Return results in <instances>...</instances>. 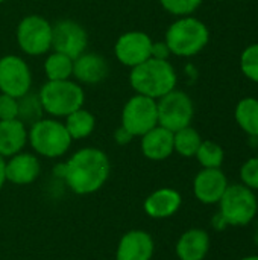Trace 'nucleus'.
<instances>
[{"mask_svg": "<svg viewBox=\"0 0 258 260\" xmlns=\"http://www.w3.org/2000/svg\"><path fill=\"white\" fill-rule=\"evenodd\" d=\"M111 174L108 155L97 148H82L65 163L55 168V175L62 178L68 189L78 195H90L103 187Z\"/></svg>", "mask_w": 258, "mask_h": 260, "instance_id": "nucleus-1", "label": "nucleus"}, {"mask_svg": "<svg viewBox=\"0 0 258 260\" xmlns=\"http://www.w3.org/2000/svg\"><path fill=\"white\" fill-rule=\"evenodd\" d=\"M178 75L169 59L149 58L131 69L129 85L137 94L160 99L176 88Z\"/></svg>", "mask_w": 258, "mask_h": 260, "instance_id": "nucleus-2", "label": "nucleus"}, {"mask_svg": "<svg viewBox=\"0 0 258 260\" xmlns=\"http://www.w3.org/2000/svg\"><path fill=\"white\" fill-rule=\"evenodd\" d=\"M210 40L208 27L204 21L193 15L179 17L166 30V44L172 55L195 56L205 49Z\"/></svg>", "mask_w": 258, "mask_h": 260, "instance_id": "nucleus-3", "label": "nucleus"}, {"mask_svg": "<svg viewBox=\"0 0 258 260\" xmlns=\"http://www.w3.org/2000/svg\"><path fill=\"white\" fill-rule=\"evenodd\" d=\"M44 114L59 119L79 110L85 104L84 88L71 81H46L38 91Z\"/></svg>", "mask_w": 258, "mask_h": 260, "instance_id": "nucleus-4", "label": "nucleus"}, {"mask_svg": "<svg viewBox=\"0 0 258 260\" xmlns=\"http://www.w3.org/2000/svg\"><path fill=\"white\" fill-rule=\"evenodd\" d=\"M27 142L32 149L46 158H59L71 146L73 140L64 122L55 117H43L27 129Z\"/></svg>", "mask_w": 258, "mask_h": 260, "instance_id": "nucleus-5", "label": "nucleus"}, {"mask_svg": "<svg viewBox=\"0 0 258 260\" xmlns=\"http://www.w3.org/2000/svg\"><path fill=\"white\" fill-rule=\"evenodd\" d=\"M219 204V215L227 225L245 227L257 215L258 201L252 189L245 184H228Z\"/></svg>", "mask_w": 258, "mask_h": 260, "instance_id": "nucleus-6", "label": "nucleus"}, {"mask_svg": "<svg viewBox=\"0 0 258 260\" xmlns=\"http://www.w3.org/2000/svg\"><path fill=\"white\" fill-rule=\"evenodd\" d=\"M15 40L23 53L29 56L44 55L52 49V24L41 15H26L17 24Z\"/></svg>", "mask_w": 258, "mask_h": 260, "instance_id": "nucleus-7", "label": "nucleus"}, {"mask_svg": "<svg viewBox=\"0 0 258 260\" xmlns=\"http://www.w3.org/2000/svg\"><path fill=\"white\" fill-rule=\"evenodd\" d=\"M158 125L176 133L186 126H190L195 114L193 101L190 96L181 90H172L163 98L157 99Z\"/></svg>", "mask_w": 258, "mask_h": 260, "instance_id": "nucleus-8", "label": "nucleus"}, {"mask_svg": "<svg viewBox=\"0 0 258 260\" xmlns=\"http://www.w3.org/2000/svg\"><path fill=\"white\" fill-rule=\"evenodd\" d=\"M158 125L157 101L143 94H134L122 110V126L134 137H141Z\"/></svg>", "mask_w": 258, "mask_h": 260, "instance_id": "nucleus-9", "label": "nucleus"}, {"mask_svg": "<svg viewBox=\"0 0 258 260\" xmlns=\"http://www.w3.org/2000/svg\"><path fill=\"white\" fill-rule=\"evenodd\" d=\"M32 88V72L27 62L17 55L0 58V93L21 98Z\"/></svg>", "mask_w": 258, "mask_h": 260, "instance_id": "nucleus-10", "label": "nucleus"}, {"mask_svg": "<svg viewBox=\"0 0 258 260\" xmlns=\"http://www.w3.org/2000/svg\"><path fill=\"white\" fill-rule=\"evenodd\" d=\"M88 34L82 24L75 20L64 18L52 24V49L61 52L71 59L87 50Z\"/></svg>", "mask_w": 258, "mask_h": 260, "instance_id": "nucleus-11", "label": "nucleus"}, {"mask_svg": "<svg viewBox=\"0 0 258 260\" xmlns=\"http://www.w3.org/2000/svg\"><path fill=\"white\" fill-rule=\"evenodd\" d=\"M152 43L154 40L146 32L141 30L125 32L117 38L114 44L116 59L120 64L132 69L151 58Z\"/></svg>", "mask_w": 258, "mask_h": 260, "instance_id": "nucleus-12", "label": "nucleus"}, {"mask_svg": "<svg viewBox=\"0 0 258 260\" xmlns=\"http://www.w3.org/2000/svg\"><path fill=\"white\" fill-rule=\"evenodd\" d=\"M109 73L108 61L94 52H84L73 59V78L79 84L96 85L106 79Z\"/></svg>", "mask_w": 258, "mask_h": 260, "instance_id": "nucleus-13", "label": "nucleus"}, {"mask_svg": "<svg viewBox=\"0 0 258 260\" xmlns=\"http://www.w3.org/2000/svg\"><path fill=\"white\" fill-rule=\"evenodd\" d=\"M228 187V180L220 169H202L193 181V192L202 204H217Z\"/></svg>", "mask_w": 258, "mask_h": 260, "instance_id": "nucleus-14", "label": "nucleus"}, {"mask_svg": "<svg viewBox=\"0 0 258 260\" xmlns=\"http://www.w3.org/2000/svg\"><path fill=\"white\" fill-rule=\"evenodd\" d=\"M154 250L155 244L148 232L131 230L119 241L116 260H151Z\"/></svg>", "mask_w": 258, "mask_h": 260, "instance_id": "nucleus-15", "label": "nucleus"}, {"mask_svg": "<svg viewBox=\"0 0 258 260\" xmlns=\"http://www.w3.org/2000/svg\"><path fill=\"white\" fill-rule=\"evenodd\" d=\"M41 171L40 160L35 154L30 152H18L6 161V181L17 184V186H26L33 183Z\"/></svg>", "mask_w": 258, "mask_h": 260, "instance_id": "nucleus-16", "label": "nucleus"}, {"mask_svg": "<svg viewBox=\"0 0 258 260\" xmlns=\"http://www.w3.org/2000/svg\"><path fill=\"white\" fill-rule=\"evenodd\" d=\"M182 204L181 193L170 187H163L152 192L143 204L148 216L154 219H166L173 216Z\"/></svg>", "mask_w": 258, "mask_h": 260, "instance_id": "nucleus-17", "label": "nucleus"}, {"mask_svg": "<svg viewBox=\"0 0 258 260\" xmlns=\"http://www.w3.org/2000/svg\"><path fill=\"white\" fill-rule=\"evenodd\" d=\"M141 152L152 161H161L169 158L173 151V133L157 125L151 131L141 136Z\"/></svg>", "mask_w": 258, "mask_h": 260, "instance_id": "nucleus-18", "label": "nucleus"}, {"mask_svg": "<svg viewBox=\"0 0 258 260\" xmlns=\"http://www.w3.org/2000/svg\"><path fill=\"white\" fill-rule=\"evenodd\" d=\"M208 251L210 236L201 229L187 230L176 242V256L179 260H204Z\"/></svg>", "mask_w": 258, "mask_h": 260, "instance_id": "nucleus-19", "label": "nucleus"}, {"mask_svg": "<svg viewBox=\"0 0 258 260\" xmlns=\"http://www.w3.org/2000/svg\"><path fill=\"white\" fill-rule=\"evenodd\" d=\"M27 143V126L18 119L0 120V155L9 158L23 151Z\"/></svg>", "mask_w": 258, "mask_h": 260, "instance_id": "nucleus-20", "label": "nucleus"}, {"mask_svg": "<svg viewBox=\"0 0 258 260\" xmlns=\"http://www.w3.org/2000/svg\"><path fill=\"white\" fill-rule=\"evenodd\" d=\"M65 129L70 134L71 140H82L93 134L96 128V117L91 111L85 110L84 107L70 113L67 117H64Z\"/></svg>", "mask_w": 258, "mask_h": 260, "instance_id": "nucleus-21", "label": "nucleus"}, {"mask_svg": "<svg viewBox=\"0 0 258 260\" xmlns=\"http://www.w3.org/2000/svg\"><path fill=\"white\" fill-rule=\"evenodd\" d=\"M237 125L251 137H258V99L243 98L236 107Z\"/></svg>", "mask_w": 258, "mask_h": 260, "instance_id": "nucleus-22", "label": "nucleus"}, {"mask_svg": "<svg viewBox=\"0 0 258 260\" xmlns=\"http://www.w3.org/2000/svg\"><path fill=\"white\" fill-rule=\"evenodd\" d=\"M44 75L47 81H65L73 76V59L61 52H50L44 61Z\"/></svg>", "mask_w": 258, "mask_h": 260, "instance_id": "nucleus-23", "label": "nucleus"}, {"mask_svg": "<svg viewBox=\"0 0 258 260\" xmlns=\"http://www.w3.org/2000/svg\"><path fill=\"white\" fill-rule=\"evenodd\" d=\"M201 143H202V139L199 133L192 126H186L173 133V151L182 157H187V158L195 157Z\"/></svg>", "mask_w": 258, "mask_h": 260, "instance_id": "nucleus-24", "label": "nucleus"}, {"mask_svg": "<svg viewBox=\"0 0 258 260\" xmlns=\"http://www.w3.org/2000/svg\"><path fill=\"white\" fill-rule=\"evenodd\" d=\"M43 116H44V110H43L38 93L29 91L24 96L18 98V116H17V119L20 122H23L26 126L33 125L35 122L43 119Z\"/></svg>", "mask_w": 258, "mask_h": 260, "instance_id": "nucleus-25", "label": "nucleus"}, {"mask_svg": "<svg viewBox=\"0 0 258 260\" xmlns=\"http://www.w3.org/2000/svg\"><path fill=\"white\" fill-rule=\"evenodd\" d=\"M195 157L198 158L199 165L204 169H220L224 158H225V152H224L222 146L217 145L216 142L202 140Z\"/></svg>", "mask_w": 258, "mask_h": 260, "instance_id": "nucleus-26", "label": "nucleus"}, {"mask_svg": "<svg viewBox=\"0 0 258 260\" xmlns=\"http://www.w3.org/2000/svg\"><path fill=\"white\" fill-rule=\"evenodd\" d=\"M240 69L248 79L258 82V43L248 46L242 52Z\"/></svg>", "mask_w": 258, "mask_h": 260, "instance_id": "nucleus-27", "label": "nucleus"}, {"mask_svg": "<svg viewBox=\"0 0 258 260\" xmlns=\"http://www.w3.org/2000/svg\"><path fill=\"white\" fill-rule=\"evenodd\" d=\"M201 3L202 0H160L163 9L176 17L192 15L201 6Z\"/></svg>", "mask_w": 258, "mask_h": 260, "instance_id": "nucleus-28", "label": "nucleus"}, {"mask_svg": "<svg viewBox=\"0 0 258 260\" xmlns=\"http://www.w3.org/2000/svg\"><path fill=\"white\" fill-rule=\"evenodd\" d=\"M240 178L246 187L258 190V157L249 158L243 163L240 169Z\"/></svg>", "mask_w": 258, "mask_h": 260, "instance_id": "nucleus-29", "label": "nucleus"}, {"mask_svg": "<svg viewBox=\"0 0 258 260\" xmlns=\"http://www.w3.org/2000/svg\"><path fill=\"white\" fill-rule=\"evenodd\" d=\"M18 116V99L0 93V120H12Z\"/></svg>", "mask_w": 258, "mask_h": 260, "instance_id": "nucleus-30", "label": "nucleus"}, {"mask_svg": "<svg viewBox=\"0 0 258 260\" xmlns=\"http://www.w3.org/2000/svg\"><path fill=\"white\" fill-rule=\"evenodd\" d=\"M170 50L166 44V41H154L152 43V52H151V58H157V59H169L170 56Z\"/></svg>", "mask_w": 258, "mask_h": 260, "instance_id": "nucleus-31", "label": "nucleus"}, {"mask_svg": "<svg viewBox=\"0 0 258 260\" xmlns=\"http://www.w3.org/2000/svg\"><path fill=\"white\" fill-rule=\"evenodd\" d=\"M134 139V136L126 129V128H123L122 125L116 129V133H114V140H116V143L117 145H128L131 140Z\"/></svg>", "mask_w": 258, "mask_h": 260, "instance_id": "nucleus-32", "label": "nucleus"}, {"mask_svg": "<svg viewBox=\"0 0 258 260\" xmlns=\"http://www.w3.org/2000/svg\"><path fill=\"white\" fill-rule=\"evenodd\" d=\"M5 183H6V161L0 155V190L3 189Z\"/></svg>", "mask_w": 258, "mask_h": 260, "instance_id": "nucleus-33", "label": "nucleus"}, {"mask_svg": "<svg viewBox=\"0 0 258 260\" xmlns=\"http://www.w3.org/2000/svg\"><path fill=\"white\" fill-rule=\"evenodd\" d=\"M242 260H258V256H248V257H243Z\"/></svg>", "mask_w": 258, "mask_h": 260, "instance_id": "nucleus-34", "label": "nucleus"}, {"mask_svg": "<svg viewBox=\"0 0 258 260\" xmlns=\"http://www.w3.org/2000/svg\"><path fill=\"white\" fill-rule=\"evenodd\" d=\"M255 242H257V245H258V229H257V233H255Z\"/></svg>", "mask_w": 258, "mask_h": 260, "instance_id": "nucleus-35", "label": "nucleus"}, {"mask_svg": "<svg viewBox=\"0 0 258 260\" xmlns=\"http://www.w3.org/2000/svg\"><path fill=\"white\" fill-rule=\"evenodd\" d=\"M5 2H8V0H0V3H5Z\"/></svg>", "mask_w": 258, "mask_h": 260, "instance_id": "nucleus-36", "label": "nucleus"}]
</instances>
